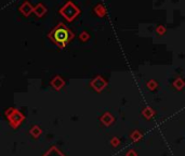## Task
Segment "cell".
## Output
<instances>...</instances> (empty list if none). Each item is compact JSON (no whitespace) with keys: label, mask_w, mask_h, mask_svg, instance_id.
I'll use <instances>...</instances> for the list:
<instances>
[{"label":"cell","mask_w":185,"mask_h":156,"mask_svg":"<svg viewBox=\"0 0 185 156\" xmlns=\"http://www.w3.org/2000/svg\"><path fill=\"white\" fill-rule=\"evenodd\" d=\"M94 13L99 17H106V8H105L104 4H102V3L97 4V6L94 8Z\"/></svg>","instance_id":"5"},{"label":"cell","mask_w":185,"mask_h":156,"mask_svg":"<svg viewBox=\"0 0 185 156\" xmlns=\"http://www.w3.org/2000/svg\"><path fill=\"white\" fill-rule=\"evenodd\" d=\"M60 14L63 17H65L66 21L72 22L80 14V10L77 6H75L72 1H67L60 10Z\"/></svg>","instance_id":"2"},{"label":"cell","mask_w":185,"mask_h":156,"mask_svg":"<svg viewBox=\"0 0 185 156\" xmlns=\"http://www.w3.org/2000/svg\"><path fill=\"white\" fill-rule=\"evenodd\" d=\"M49 37L56 45H59L60 47H64L74 37V35H73L72 31H69L63 23H60L52 29V31L49 34Z\"/></svg>","instance_id":"1"},{"label":"cell","mask_w":185,"mask_h":156,"mask_svg":"<svg viewBox=\"0 0 185 156\" xmlns=\"http://www.w3.org/2000/svg\"><path fill=\"white\" fill-rule=\"evenodd\" d=\"M34 7L31 4V2L29 1H24L22 4L20 6V8H19V10H20V12L22 13L24 17H29V15L31 14V13L34 12Z\"/></svg>","instance_id":"3"},{"label":"cell","mask_w":185,"mask_h":156,"mask_svg":"<svg viewBox=\"0 0 185 156\" xmlns=\"http://www.w3.org/2000/svg\"><path fill=\"white\" fill-rule=\"evenodd\" d=\"M34 13H35L38 17H41L47 13V8H45L42 3H38L37 6L35 7V9H34Z\"/></svg>","instance_id":"4"},{"label":"cell","mask_w":185,"mask_h":156,"mask_svg":"<svg viewBox=\"0 0 185 156\" xmlns=\"http://www.w3.org/2000/svg\"><path fill=\"white\" fill-rule=\"evenodd\" d=\"M166 31V29H164V28H163V27H161V25H160V26H159V27H158V31Z\"/></svg>","instance_id":"6"}]
</instances>
